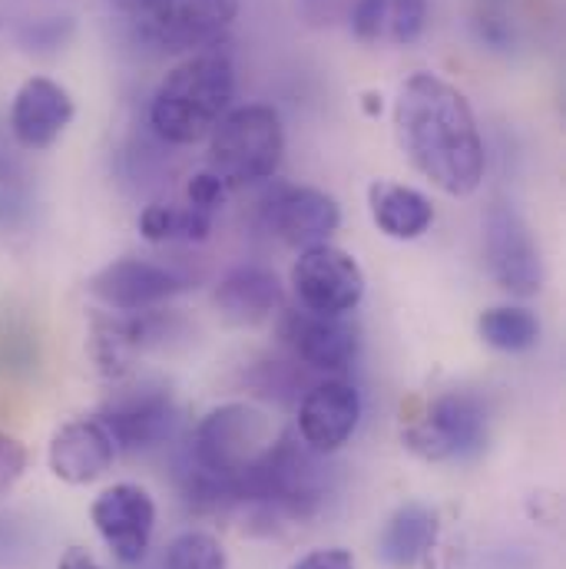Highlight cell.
I'll use <instances>...</instances> for the list:
<instances>
[{
	"mask_svg": "<svg viewBox=\"0 0 566 569\" xmlns=\"http://www.w3.org/2000/svg\"><path fill=\"white\" fill-rule=\"evenodd\" d=\"M395 133L408 162L447 196H470L484 182L487 156L467 97L434 77L415 73L395 100Z\"/></svg>",
	"mask_w": 566,
	"mask_h": 569,
	"instance_id": "cell-1",
	"label": "cell"
},
{
	"mask_svg": "<svg viewBox=\"0 0 566 569\" xmlns=\"http://www.w3.org/2000/svg\"><path fill=\"white\" fill-rule=\"evenodd\" d=\"M272 418L252 405L232 401L212 408L189 440L186 497L199 510L236 507V480L252 470L276 443Z\"/></svg>",
	"mask_w": 566,
	"mask_h": 569,
	"instance_id": "cell-2",
	"label": "cell"
},
{
	"mask_svg": "<svg viewBox=\"0 0 566 569\" xmlns=\"http://www.w3.org/2000/svg\"><path fill=\"white\" fill-rule=\"evenodd\" d=\"M232 60L216 47L199 50L159 80L149 103V127L172 146L209 140L216 123L232 110Z\"/></svg>",
	"mask_w": 566,
	"mask_h": 569,
	"instance_id": "cell-3",
	"label": "cell"
},
{
	"mask_svg": "<svg viewBox=\"0 0 566 569\" xmlns=\"http://www.w3.org/2000/svg\"><path fill=\"white\" fill-rule=\"evenodd\" d=\"M285 156L282 117L266 103L229 110L209 133V169L229 186L272 179Z\"/></svg>",
	"mask_w": 566,
	"mask_h": 569,
	"instance_id": "cell-4",
	"label": "cell"
},
{
	"mask_svg": "<svg viewBox=\"0 0 566 569\" xmlns=\"http://www.w3.org/2000/svg\"><path fill=\"white\" fill-rule=\"evenodd\" d=\"M146 40L166 50L209 47L236 20L239 0H110Z\"/></svg>",
	"mask_w": 566,
	"mask_h": 569,
	"instance_id": "cell-5",
	"label": "cell"
},
{
	"mask_svg": "<svg viewBox=\"0 0 566 569\" xmlns=\"http://www.w3.org/2000/svg\"><path fill=\"white\" fill-rule=\"evenodd\" d=\"M405 447L425 460H467L487 443V405L474 391H447L430 401L421 421L401 433Z\"/></svg>",
	"mask_w": 566,
	"mask_h": 569,
	"instance_id": "cell-6",
	"label": "cell"
},
{
	"mask_svg": "<svg viewBox=\"0 0 566 569\" xmlns=\"http://www.w3.org/2000/svg\"><path fill=\"white\" fill-rule=\"evenodd\" d=\"M484 259L494 282L517 298H530L544 288L540 246L527 219L507 202H494L484 216Z\"/></svg>",
	"mask_w": 566,
	"mask_h": 569,
	"instance_id": "cell-7",
	"label": "cell"
},
{
	"mask_svg": "<svg viewBox=\"0 0 566 569\" xmlns=\"http://www.w3.org/2000/svg\"><path fill=\"white\" fill-rule=\"evenodd\" d=\"M291 291L305 311L348 315L365 298V272L338 246H308L291 266Z\"/></svg>",
	"mask_w": 566,
	"mask_h": 569,
	"instance_id": "cell-8",
	"label": "cell"
},
{
	"mask_svg": "<svg viewBox=\"0 0 566 569\" xmlns=\"http://www.w3.org/2000/svg\"><path fill=\"white\" fill-rule=\"evenodd\" d=\"M97 421L107 427L117 450L140 453V450H149V447H159L172 433L176 401L162 385L140 381V385H130V388H117L103 401Z\"/></svg>",
	"mask_w": 566,
	"mask_h": 569,
	"instance_id": "cell-9",
	"label": "cell"
},
{
	"mask_svg": "<svg viewBox=\"0 0 566 569\" xmlns=\"http://www.w3.org/2000/svg\"><path fill=\"white\" fill-rule=\"evenodd\" d=\"M90 517H93L97 533L103 537V543L120 563L133 567L146 557L152 530H156V503L142 487L137 483L107 487L93 500Z\"/></svg>",
	"mask_w": 566,
	"mask_h": 569,
	"instance_id": "cell-10",
	"label": "cell"
},
{
	"mask_svg": "<svg viewBox=\"0 0 566 569\" xmlns=\"http://www.w3.org/2000/svg\"><path fill=\"white\" fill-rule=\"evenodd\" d=\"M282 341L298 361L315 371L341 375L358 358V328L345 315H315V311H285Z\"/></svg>",
	"mask_w": 566,
	"mask_h": 569,
	"instance_id": "cell-11",
	"label": "cell"
},
{
	"mask_svg": "<svg viewBox=\"0 0 566 569\" xmlns=\"http://www.w3.org/2000/svg\"><path fill=\"white\" fill-rule=\"evenodd\" d=\"M266 226L298 249L328 242L341 226L338 202L315 186H279L266 199Z\"/></svg>",
	"mask_w": 566,
	"mask_h": 569,
	"instance_id": "cell-12",
	"label": "cell"
},
{
	"mask_svg": "<svg viewBox=\"0 0 566 569\" xmlns=\"http://www.w3.org/2000/svg\"><path fill=\"white\" fill-rule=\"evenodd\" d=\"M361 421V395L345 378H328L315 385L298 408V433L315 453L341 450Z\"/></svg>",
	"mask_w": 566,
	"mask_h": 569,
	"instance_id": "cell-13",
	"label": "cell"
},
{
	"mask_svg": "<svg viewBox=\"0 0 566 569\" xmlns=\"http://www.w3.org/2000/svg\"><path fill=\"white\" fill-rule=\"evenodd\" d=\"M87 288L110 311L133 315V311H149L159 301L172 298L176 291L186 288V282L176 272H169V269H162L156 262H146V259H117V262L103 266L87 282Z\"/></svg>",
	"mask_w": 566,
	"mask_h": 569,
	"instance_id": "cell-14",
	"label": "cell"
},
{
	"mask_svg": "<svg viewBox=\"0 0 566 569\" xmlns=\"http://www.w3.org/2000/svg\"><path fill=\"white\" fill-rule=\"evenodd\" d=\"M73 97L50 77H30L20 83L10 107V133L23 149H47L73 123Z\"/></svg>",
	"mask_w": 566,
	"mask_h": 569,
	"instance_id": "cell-15",
	"label": "cell"
},
{
	"mask_svg": "<svg viewBox=\"0 0 566 569\" xmlns=\"http://www.w3.org/2000/svg\"><path fill=\"white\" fill-rule=\"evenodd\" d=\"M113 457H117L113 437L97 418L67 421L50 437V450H47L53 477L70 487H87L100 480L113 467Z\"/></svg>",
	"mask_w": 566,
	"mask_h": 569,
	"instance_id": "cell-16",
	"label": "cell"
},
{
	"mask_svg": "<svg viewBox=\"0 0 566 569\" xmlns=\"http://www.w3.org/2000/svg\"><path fill=\"white\" fill-rule=\"evenodd\" d=\"M430 17L427 0H355L348 10L351 33L361 43H395L411 47L421 40Z\"/></svg>",
	"mask_w": 566,
	"mask_h": 569,
	"instance_id": "cell-17",
	"label": "cell"
},
{
	"mask_svg": "<svg viewBox=\"0 0 566 569\" xmlns=\"http://www.w3.org/2000/svg\"><path fill=\"white\" fill-rule=\"evenodd\" d=\"M216 305L232 325H262L285 305L282 282L256 266L229 272L216 288Z\"/></svg>",
	"mask_w": 566,
	"mask_h": 569,
	"instance_id": "cell-18",
	"label": "cell"
},
{
	"mask_svg": "<svg viewBox=\"0 0 566 569\" xmlns=\"http://www.w3.org/2000/svg\"><path fill=\"white\" fill-rule=\"evenodd\" d=\"M368 206L375 226L398 242H415L421 239L430 222H434V206L425 192L401 186V182H371L368 189Z\"/></svg>",
	"mask_w": 566,
	"mask_h": 569,
	"instance_id": "cell-19",
	"label": "cell"
},
{
	"mask_svg": "<svg viewBox=\"0 0 566 569\" xmlns=\"http://www.w3.org/2000/svg\"><path fill=\"white\" fill-rule=\"evenodd\" d=\"M437 540V513L425 503H405L378 537V557L388 569H415Z\"/></svg>",
	"mask_w": 566,
	"mask_h": 569,
	"instance_id": "cell-20",
	"label": "cell"
},
{
	"mask_svg": "<svg viewBox=\"0 0 566 569\" xmlns=\"http://www.w3.org/2000/svg\"><path fill=\"white\" fill-rule=\"evenodd\" d=\"M477 331L480 338L507 355H520L530 351L540 341V321L530 308L520 305H494L477 318Z\"/></svg>",
	"mask_w": 566,
	"mask_h": 569,
	"instance_id": "cell-21",
	"label": "cell"
},
{
	"mask_svg": "<svg viewBox=\"0 0 566 569\" xmlns=\"http://www.w3.org/2000/svg\"><path fill=\"white\" fill-rule=\"evenodd\" d=\"M212 232V216L192 206H146L140 216V236L152 246L162 242H206Z\"/></svg>",
	"mask_w": 566,
	"mask_h": 569,
	"instance_id": "cell-22",
	"label": "cell"
},
{
	"mask_svg": "<svg viewBox=\"0 0 566 569\" xmlns=\"http://www.w3.org/2000/svg\"><path fill=\"white\" fill-rule=\"evenodd\" d=\"M166 569H226V550L212 533L202 530H186L179 533L169 550H166Z\"/></svg>",
	"mask_w": 566,
	"mask_h": 569,
	"instance_id": "cell-23",
	"label": "cell"
},
{
	"mask_svg": "<svg viewBox=\"0 0 566 569\" xmlns=\"http://www.w3.org/2000/svg\"><path fill=\"white\" fill-rule=\"evenodd\" d=\"M226 196H229V186H226L212 169L196 172V176L189 179V186H186V206L202 209V212H209V216H216V212L222 209Z\"/></svg>",
	"mask_w": 566,
	"mask_h": 569,
	"instance_id": "cell-24",
	"label": "cell"
},
{
	"mask_svg": "<svg viewBox=\"0 0 566 569\" xmlns=\"http://www.w3.org/2000/svg\"><path fill=\"white\" fill-rule=\"evenodd\" d=\"M27 463H30L27 447L13 433L0 430V500L20 483V477L27 473Z\"/></svg>",
	"mask_w": 566,
	"mask_h": 569,
	"instance_id": "cell-25",
	"label": "cell"
},
{
	"mask_svg": "<svg viewBox=\"0 0 566 569\" xmlns=\"http://www.w3.org/2000/svg\"><path fill=\"white\" fill-rule=\"evenodd\" d=\"M298 3H301V13H305V20H308V23H315V27H328V23L345 20L355 0H298Z\"/></svg>",
	"mask_w": 566,
	"mask_h": 569,
	"instance_id": "cell-26",
	"label": "cell"
},
{
	"mask_svg": "<svg viewBox=\"0 0 566 569\" xmlns=\"http://www.w3.org/2000/svg\"><path fill=\"white\" fill-rule=\"evenodd\" d=\"M291 569H355V557L341 547H328V550H311L305 553Z\"/></svg>",
	"mask_w": 566,
	"mask_h": 569,
	"instance_id": "cell-27",
	"label": "cell"
},
{
	"mask_svg": "<svg viewBox=\"0 0 566 569\" xmlns=\"http://www.w3.org/2000/svg\"><path fill=\"white\" fill-rule=\"evenodd\" d=\"M63 30H70V23H67ZM63 30H60L57 20H50V23H33L30 33H23V43H27L30 50H33V47H60L63 37H67Z\"/></svg>",
	"mask_w": 566,
	"mask_h": 569,
	"instance_id": "cell-28",
	"label": "cell"
},
{
	"mask_svg": "<svg viewBox=\"0 0 566 569\" xmlns=\"http://www.w3.org/2000/svg\"><path fill=\"white\" fill-rule=\"evenodd\" d=\"M57 569H103L87 550H80V547H70L67 553H63V560H60V567Z\"/></svg>",
	"mask_w": 566,
	"mask_h": 569,
	"instance_id": "cell-29",
	"label": "cell"
},
{
	"mask_svg": "<svg viewBox=\"0 0 566 569\" xmlns=\"http://www.w3.org/2000/svg\"><path fill=\"white\" fill-rule=\"evenodd\" d=\"M365 113H368V117L381 113V97H375V93H365Z\"/></svg>",
	"mask_w": 566,
	"mask_h": 569,
	"instance_id": "cell-30",
	"label": "cell"
}]
</instances>
